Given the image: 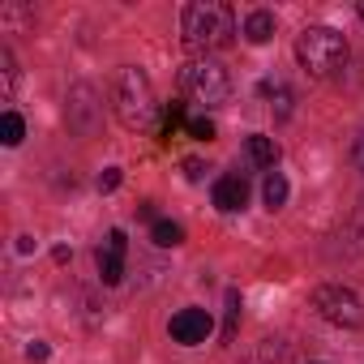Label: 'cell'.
Here are the masks:
<instances>
[{
	"mask_svg": "<svg viewBox=\"0 0 364 364\" xmlns=\"http://www.w3.org/2000/svg\"><path fill=\"white\" fill-rule=\"evenodd\" d=\"M262 90L274 99V103H270V107H274V116H279V120H287V116H291V90H287L283 82H266Z\"/></svg>",
	"mask_w": 364,
	"mask_h": 364,
	"instance_id": "4fadbf2b",
	"label": "cell"
},
{
	"mask_svg": "<svg viewBox=\"0 0 364 364\" xmlns=\"http://www.w3.org/2000/svg\"><path fill=\"white\" fill-rule=\"evenodd\" d=\"M22 133H26V124H22L18 112H5V116H0V141H5V146H18Z\"/></svg>",
	"mask_w": 364,
	"mask_h": 364,
	"instance_id": "5bb4252c",
	"label": "cell"
},
{
	"mask_svg": "<svg viewBox=\"0 0 364 364\" xmlns=\"http://www.w3.org/2000/svg\"><path fill=\"white\" fill-rule=\"evenodd\" d=\"M185 176H189V180H202V163H198V159H189V163H185Z\"/></svg>",
	"mask_w": 364,
	"mask_h": 364,
	"instance_id": "7402d4cb",
	"label": "cell"
},
{
	"mask_svg": "<svg viewBox=\"0 0 364 364\" xmlns=\"http://www.w3.org/2000/svg\"><path fill=\"white\" fill-rule=\"evenodd\" d=\"M176 124H185V107H180V103H171V107L163 112V133H171Z\"/></svg>",
	"mask_w": 364,
	"mask_h": 364,
	"instance_id": "ac0fdd59",
	"label": "cell"
},
{
	"mask_svg": "<svg viewBox=\"0 0 364 364\" xmlns=\"http://www.w3.org/2000/svg\"><path fill=\"white\" fill-rule=\"evenodd\" d=\"M112 189H120V167H107L99 176V193H112Z\"/></svg>",
	"mask_w": 364,
	"mask_h": 364,
	"instance_id": "d6986e66",
	"label": "cell"
},
{
	"mask_svg": "<svg viewBox=\"0 0 364 364\" xmlns=\"http://www.w3.org/2000/svg\"><path fill=\"white\" fill-rule=\"evenodd\" d=\"M167 330H171V338H176V343L193 347V343H206V338H210L215 321H210V313H206V309H180V313L167 321Z\"/></svg>",
	"mask_w": 364,
	"mask_h": 364,
	"instance_id": "8992f818",
	"label": "cell"
},
{
	"mask_svg": "<svg viewBox=\"0 0 364 364\" xmlns=\"http://www.w3.org/2000/svg\"><path fill=\"white\" fill-rule=\"evenodd\" d=\"M180 31H185V48L198 56H210L219 48L232 43L236 35V14L223 5V0H198V5L185 9L180 18Z\"/></svg>",
	"mask_w": 364,
	"mask_h": 364,
	"instance_id": "6da1fadb",
	"label": "cell"
},
{
	"mask_svg": "<svg viewBox=\"0 0 364 364\" xmlns=\"http://www.w3.org/2000/svg\"><path fill=\"white\" fill-rule=\"evenodd\" d=\"M124 249H129V240H124V232L116 228V232H107V245L99 249V279L112 287V283H120V274H124Z\"/></svg>",
	"mask_w": 364,
	"mask_h": 364,
	"instance_id": "52a82bcc",
	"label": "cell"
},
{
	"mask_svg": "<svg viewBox=\"0 0 364 364\" xmlns=\"http://www.w3.org/2000/svg\"><path fill=\"white\" fill-rule=\"evenodd\" d=\"M351 159H355V167H360V171H364V133H360V137H355V150H351Z\"/></svg>",
	"mask_w": 364,
	"mask_h": 364,
	"instance_id": "44dd1931",
	"label": "cell"
},
{
	"mask_svg": "<svg viewBox=\"0 0 364 364\" xmlns=\"http://www.w3.org/2000/svg\"><path fill=\"white\" fill-rule=\"evenodd\" d=\"M270 35H274V14L253 9V14L245 18V39H249V43H270Z\"/></svg>",
	"mask_w": 364,
	"mask_h": 364,
	"instance_id": "9c48e42d",
	"label": "cell"
},
{
	"mask_svg": "<svg viewBox=\"0 0 364 364\" xmlns=\"http://www.w3.org/2000/svg\"><path fill=\"white\" fill-rule=\"evenodd\" d=\"M14 82H18V69H14V52L0 48V90L14 95Z\"/></svg>",
	"mask_w": 364,
	"mask_h": 364,
	"instance_id": "9a60e30c",
	"label": "cell"
},
{
	"mask_svg": "<svg viewBox=\"0 0 364 364\" xmlns=\"http://www.w3.org/2000/svg\"><path fill=\"white\" fill-rule=\"evenodd\" d=\"M112 99H116V120H120L124 129H150V124H154L159 103H154V86H150V77H146L141 69H133V65L120 69Z\"/></svg>",
	"mask_w": 364,
	"mask_h": 364,
	"instance_id": "7a4b0ae2",
	"label": "cell"
},
{
	"mask_svg": "<svg viewBox=\"0 0 364 364\" xmlns=\"http://www.w3.org/2000/svg\"><path fill=\"white\" fill-rule=\"evenodd\" d=\"M236 326H240V296L228 291V326H223V338H228V343L236 338Z\"/></svg>",
	"mask_w": 364,
	"mask_h": 364,
	"instance_id": "2e32d148",
	"label": "cell"
},
{
	"mask_svg": "<svg viewBox=\"0 0 364 364\" xmlns=\"http://www.w3.org/2000/svg\"><path fill=\"white\" fill-rule=\"evenodd\" d=\"M262 198H266V206H270V210H279V206L287 202V180H283L279 171H270V176H266V185H262Z\"/></svg>",
	"mask_w": 364,
	"mask_h": 364,
	"instance_id": "7c38bea8",
	"label": "cell"
},
{
	"mask_svg": "<svg viewBox=\"0 0 364 364\" xmlns=\"http://www.w3.org/2000/svg\"><path fill=\"white\" fill-rule=\"evenodd\" d=\"M245 202H249V185L240 176H223V180H215V206L219 210H245Z\"/></svg>",
	"mask_w": 364,
	"mask_h": 364,
	"instance_id": "ba28073f",
	"label": "cell"
},
{
	"mask_svg": "<svg viewBox=\"0 0 364 364\" xmlns=\"http://www.w3.org/2000/svg\"><path fill=\"white\" fill-rule=\"evenodd\" d=\"M360 18H364V0H360Z\"/></svg>",
	"mask_w": 364,
	"mask_h": 364,
	"instance_id": "603a6c76",
	"label": "cell"
},
{
	"mask_svg": "<svg viewBox=\"0 0 364 364\" xmlns=\"http://www.w3.org/2000/svg\"><path fill=\"white\" fill-rule=\"evenodd\" d=\"M249 159H253L257 167H274V163H279V146H274V137L253 133V137H249Z\"/></svg>",
	"mask_w": 364,
	"mask_h": 364,
	"instance_id": "30bf717a",
	"label": "cell"
},
{
	"mask_svg": "<svg viewBox=\"0 0 364 364\" xmlns=\"http://www.w3.org/2000/svg\"><path fill=\"white\" fill-rule=\"evenodd\" d=\"M180 90H185L193 103H202V107H219L232 95V77H228V69L215 56H193L185 69H180Z\"/></svg>",
	"mask_w": 364,
	"mask_h": 364,
	"instance_id": "277c9868",
	"label": "cell"
},
{
	"mask_svg": "<svg viewBox=\"0 0 364 364\" xmlns=\"http://www.w3.org/2000/svg\"><path fill=\"white\" fill-rule=\"evenodd\" d=\"M26 355H31V360H48V343H39V338H35V343L26 347Z\"/></svg>",
	"mask_w": 364,
	"mask_h": 364,
	"instance_id": "ffe728a7",
	"label": "cell"
},
{
	"mask_svg": "<svg viewBox=\"0 0 364 364\" xmlns=\"http://www.w3.org/2000/svg\"><path fill=\"white\" fill-rule=\"evenodd\" d=\"M313 309H317L330 326H347V330H355V326L364 321V309H360L355 291L334 287V283H326V287H317V291H313Z\"/></svg>",
	"mask_w": 364,
	"mask_h": 364,
	"instance_id": "5b68a950",
	"label": "cell"
},
{
	"mask_svg": "<svg viewBox=\"0 0 364 364\" xmlns=\"http://www.w3.org/2000/svg\"><path fill=\"white\" fill-rule=\"evenodd\" d=\"M189 137H198V141H210V137H215V120H210V116H198V120H189Z\"/></svg>",
	"mask_w": 364,
	"mask_h": 364,
	"instance_id": "e0dca14e",
	"label": "cell"
},
{
	"mask_svg": "<svg viewBox=\"0 0 364 364\" xmlns=\"http://www.w3.org/2000/svg\"><path fill=\"white\" fill-rule=\"evenodd\" d=\"M296 60L313 77H334L347 65V39L338 31H330V26H309L296 39Z\"/></svg>",
	"mask_w": 364,
	"mask_h": 364,
	"instance_id": "3957f363",
	"label": "cell"
},
{
	"mask_svg": "<svg viewBox=\"0 0 364 364\" xmlns=\"http://www.w3.org/2000/svg\"><path fill=\"white\" fill-rule=\"evenodd\" d=\"M150 240H154L159 249H176V245H185V228L171 223V219H159L154 232H150Z\"/></svg>",
	"mask_w": 364,
	"mask_h": 364,
	"instance_id": "8fae6325",
	"label": "cell"
}]
</instances>
